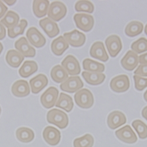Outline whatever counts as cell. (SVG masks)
Masks as SVG:
<instances>
[{
  "instance_id": "6da1fadb",
  "label": "cell",
  "mask_w": 147,
  "mask_h": 147,
  "mask_svg": "<svg viewBox=\"0 0 147 147\" xmlns=\"http://www.w3.org/2000/svg\"><path fill=\"white\" fill-rule=\"evenodd\" d=\"M47 121L61 129L66 128L68 125V117L64 111L54 109L49 111L47 115Z\"/></svg>"
},
{
  "instance_id": "7a4b0ae2",
  "label": "cell",
  "mask_w": 147,
  "mask_h": 147,
  "mask_svg": "<svg viewBox=\"0 0 147 147\" xmlns=\"http://www.w3.org/2000/svg\"><path fill=\"white\" fill-rule=\"evenodd\" d=\"M74 100L78 106L84 109L91 108L94 103L93 94L87 89H83L78 91L74 96Z\"/></svg>"
},
{
  "instance_id": "3957f363",
  "label": "cell",
  "mask_w": 147,
  "mask_h": 147,
  "mask_svg": "<svg viewBox=\"0 0 147 147\" xmlns=\"http://www.w3.org/2000/svg\"><path fill=\"white\" fill-rule=\"evenodd\" d=\"M67 8L61 1H54L49 6L48 11V18L54 21H59L65 17Z\"/></svg>"
},
{
  "instance_id": "277c9868",
  "label": "cell",
  "mask_w": 147,
  "mask_h": 147,
  "mask_svg": "<svg viewBox=\"0 0 147 147\" xmlns=\"http://www.w3.org/2000/svg\"><path fill=\"white\" fill-rule=\"evenodd\" d=\"M76 26L81 31L87 32L90 31L94 25V17L86 13H77L74 17Z\"/></svg>"
},
{
  "instance_id": "5b68a950",
  "label": "cell",
  "mask_w": 147,
  "mask_h": 147,
  "mask_svg": "<svg viewBox=\"0 0 147 147\" xmlns=\"http://www.w3.org/2000/svg\"><path fill=\"white\" fill-rule=\"evenodd\" d=\"M59 92L55 87H50L41 96L40 101L46 109H51L55 106Z\"/></svg>"
},
{
  "instance_id": "8992f818",
  "label": "cell",
  "mask_w": 147,
  "mask_h": 147,
  "mask_svg": "<svg viewBox=\"0 0 147 147\" xmlns=\"http://www.w3.org/2000/svg\"><path fill=\"white\" fill-rule=\"evenodd\" d=\"M129 86V78L125 75L117 76L112 79L110 82L111 89L116 93H122L127 91Z\"/></svg>"
},
{
  "instance_id": "52a82bcc",
  "label": "cell",
  "mask_w": 147,
  "mask_h": 147,
  "mask_svg": "<svg viewBox=\"0 0 147 147\" xmlns=\"http://www.w3.org/2000/svg\"><path fill=\"white\" fill-rule=\"evenodd\" d=\"M62 67L65 70L68 75L76 76L81 72V67L78 60L72 55H68L61 63Z\"/></svg>"
},
{
  "instance_id": "ba28073f",
  "label": "cell",
  "mask_w": 147,
  "mask_h": 147,
  "mask_svg": "<svg viewBox=\"0 0 147 147\" xmlns=\"http://www.w3.org/2000/svg\"><path fill=\"white\" fill-rule=\"evenodd\" d=\"M26 36L29 43L37 48L45 45L46 39L35 27L29 28L26 33Z\"/></svg>"
},
{
  "instance_id": "9c48e42d",
  "label": "cell",
  "mask_w": 147,
  "mask_h": 147,
  "mask_svg": "<svg viewBox=\"0 0 147 147\" xmlns=\"http://www.w3.org/2000/svg\"><path fill=\"white\" fill-rule=\"evenodd\" d=\"M84 86V83L79 76H71L60 85V89L64 92L73 93Z\"/></svg>"
},
{
  "instance_id": "30bf717a",
  "label": "cell",
  "mask_w": 147,
  "mask_h": 147,
  "mask_svg": "<svg viewBox=\"0 0 147 147\" xmlns=\"http://www.w3.org/2000/svg\"><path fill=\"white\" fill-rule=\"evenodd\" d=\"M115 135L120 141L127 144H134L138 140L135 132L129 125L116 131Z\"/></svg>"
},
{
  "instance_id": "8fae6325",
  "label": "cell",
  "mask_w": 147,
  "mask_h": 147,
  "mask_svg": "<svg viewBox=\"0 0 147 147\" xmlns=\"http://www.w3.org/2000/svg\"><path fill=\"white\" fill-rule=\"evenodd\" d=\"M64 38L69 45L75 48L82 47L85 42L86 36L84 34L77 29L64 34Z\"/></svg>"
},
{
  "instance_id": "7c38bea8",
  "label": "cell",
  "mask_w": 147,
  "mask_h": 147,
  "mask_svg": "<svg viewBox=\"0 0 147 147\" xmlns=\"http://www.w3.org/2000/svg\"><path fill=\"white\" fill-rule=\"evenodd\" d=\"M105 45L110 56L115 57L122 48V43L121 38L116 35L108 36L105 40Z\"/></svg>"
},
{
  "instance_id": "4fadbf2b",
  "label": "cell",
  "mask_w": 147,
  "mask_h": 147,
  "mask_svg": "<svg viewBox=\"0 0 147 147\" xmlns=\"http://www.w3.org/2000/svg\"><path fill=\"white\" fill-rule=\"evenodd\" d=\"M15 48L24 57H33L35 56V49L29 45L25 37H21L16 42Z\"/></svg>"
},
{
  "instance_id": "5bb4252c",
  "label": "cell",
  "mask_w": 147,
  "mask_h": 147,
  "mask_svg": "<svg viewBox=\"0 0 147 147\" xmlns=\"http://www.w3.org/2000/svg\"><path fill=\"white\" fill-rule=\"evenodd\" d=\"M42 136L46 142L51 146L56 145L61 140L60 131L51 126H48L45 128Z\"/></svg>"
},
{
  "instance_id": "9a60e30c",
  "label": "cell",
  "mask_w": 147,
  "mask_h": 147,
  "mask_svg": "<svg viewBox=\"0 0 147 147\" xmlns=\"http://www.w3.org/2000/svg\"><path fill=\"white\" fill-rule=\"evenodd\" d=\"M127 123L125 114L120 111H114L110 113L107 118V124L110 128L115 129Z\"/></svg>"
},
{
  "instance_id": "2e32d148",
  "label": "cell",
  "mask_w": 147,
  "mask_h": 147,
  "mask_svg": "<svg viewBox=\"0 0 147 147\" xmlns=\"http://www.w3.org/2000/svg\"><path fill=\"white\" fill-rule=\"evenodd\" d=\"M90 54L91 57L104 62H107L109 59L104 43L100 41L96 42L93 44L90 49Z\"/></svg>"
},
{
  "instance_id": "e0dca14e",
  "label": "cell",
  "mask_w": 147,
  "mask_h": 147,
  "mask_svg": "<svg viewBox=\"0 0 147 147\" xmlns=\"http://www.w3.org/2000/svg\"><path fill=\"white\" fill-rule=\"evenodd\" d=\"M139 63V56L134 52L128 51L121 61L122 66L128 71L134 70Z\"/></svg>"
},
{
  "instance_id": "ac0fdd59",
  "label": "cell",
  "mask_w": 147,
  "mask_h": 147,
  "mask_svg": "<svg viewBox=\"0 0 147 147\" xmlns=\"http://www.w3.org/2000/svg\"><path fill=\"white\" fill-rule=\"evenodd\" d=\"M40 26L50 38H53L60 33V29L56 23L49 18L41 20L39 22Z\"/></svg>"
},
{
  "instance_id": "d6986e66",
  "label": "cell",
  "mask_w": 147,
  "mask_h": 147,
  "mask_svg": "<svg viewBox=\"0 0 147 147\" xmlns=\"http://www.w3.org/2000/svg\"><path fill=\"white\" fill-rule=\"evenodd\" d=\"M12 93L16 97H24L30 93L28 83L26 80H20L15 82L11 87Z\"/></svg>"
},
{
  "instance_id": "ffe728a7",
  "label": "cell",
  "mask_w": 147,
  "mask_h": 147,
  "mask_svg": "<svg viewBox=\"0 0 147 147\" xmlns=\"http://www.w3.org/2000/svg\"><path fill=\"white\" fill-rule=\"evenodd\" d=\"M48 80L45 75L39 74L29 80L31 92L33 94H38L48 84Z\"/></svg>"
},
{
  "instance_id": "44dd1931",
  "label": "cell",
  "mask_w": 147,
  "mask_h": 147,
  "mask_svg": "<svg viewBox=\"0 0 147 147\" xmlns=\"http://www.w3.org/2000/svg\"><path fill=\"white\" fill-rule=\"evenodd\" d=\"M82 76L85 82L93 86L99 85L104 82L105 75L102 73L83 71Z\"/></svg>"
},
{
  "instance_id": "7402d4cb",
  "label": "cell",
  "mask_w": 147,
  "mask_h": 147,
  "mask_svg": "<svg viewBox=\"0 0 147 147\" xmlns=\"http://www.w3.org/2000/svg\"><path fill=\"white\" fill-rule=\"evenodd\" d=\"M51 48L54 55L61 56L69 48V44L63 36H60L52 41Z\"/></svg>"
},
{
  "instance_id": "603a6c76",
  "label": "cell",
  "mask_w": 147,
  "mask_h": 147,
  "mask_svg": "<svg viewBox=\"0 0 147 147\" xmlns=\"http://www.w3.org/2000/svg\"><path fill=\"white\" fill-rule=\"evenodd\" d=\"M5 59L7 63L12 67H18L24 59V57L18 51L11 49L7 53Z\"/></svg>"
},
{
  "instance_id": "cb8c5ba5",
  "label": "cell",
  "mask_w": 147,
  "mask_h": 147,
  "mask_svg": "<svg viewBox=\"0 0 147 147\" xmlns=\"http://www.w3.org/2000/svg\"><path fill=\"white\" fill-rule=\"evenodd\" d=\"M49 1L46 0H35L33 1V9L35 16L38 18L45 17L48 11Z\"/></svg>"
},
{
  "instance_id": "d4e9b609",
  "label": "cell",
  "mask_w": 147,
  "mask_h": 147,
  "mask_svg": "<svg viewBox=\"0 0 147 147\" xmlns=\"http://www.w3.org/2000/svg\"><path fill=\"white\" fill-rule=\"evenodd\" d=\"M51 77L52 80L57 83H63L68 78V74L60 65H56L51 70Z\"/></svg>"
},
{
  "instance_id": "484cf974",
  "label": "cell",
  "mask_w": 147,
  "mask_h": 147,
  "mask_svg": "<svg viewBox=\"0 0 147 147\" xmlns=\"http://www.w3.org/2000/svg\"><path fill=\"white\" fill-rule=\"evenodd\" d=\"M38 69V65L35 62L27 61L19 69V74L22 78H27L35 73Z\"/></svg>"
},
{
  "instance_id": "4316f807",
  "label": "cell",
  "mask_w": 147,
  "mask_h": 147,
  "mask_svg": "<svg viewBox=\"0 0 147 147\" xmlns=\"http://www.w3.org/2000/svg\"><path fill=\"white\" fill-rule=\"evenodd\" d=\"M56 107L60 108L66 111L67 112H70L74 107V102L72 97L64 93H61L60 94L56 103L55 104Z\"/></svg>"
},
{
  "instance_id": "83f0119b",
  "label": "cell",
  "mask_w": 147,
  "mask_h": 147,
  "mask_svg": "<svg viewBox=\"0 0 147 147\" xmlns=\"http://www.w3.org/2000/svg\"><path fill=\"white\" fill-rule=\"evenodd\" d=\"M143 24L140 21H133L130 22L125 29V34L129 37H135L142 32Z\"/></svg>"
},
{
  "instance_id": "f1b7e54d",
  "label": "cell",
  "mask_w": 147,
  "mask_h": 147,
  "mask_svg": "<svg viewBox=\"0 0 147 147\" xmlns=\"http://www.w3.org/2000/svg\"><path fill=\"white\" fill-rule=\"evenodd\" d=\"M16 137L20 141L28 143L34 140L35 136L31 129L27 127H20L16 131Z\"/></svg>"
},
{
  "instance_id": "f546056e",
  "label": "cell",
  "mask_w": 147,
  "mask_h": 147,
  "mask_svg": "<svg viewBox=\"0 0 147 147\" xmlns=\"http://www.w3.org/2000/svg\"><path fill=\"white\" fill-rule=\"evenodd\" d=\"M83 69L90 72L102 73L105 70V66L102 63L94 61L90 59H85L82 62Z\"/></svg>"
},
{
  "instance_id": "4dcf8cb0",
  "label": "cell",
  "mask_w": 147,
  "mask_h": 147,
  "mask_svg": "<svg viewBox=\"0 0 147 147\" xmlns=\"http://www.w3.org/2000/svg\"><path fill=\"white\" fill-rule=\"evenodd\" d=\"M20 17L16 12L8 11L4 17L1 20V23L8 29H10L18 25Z\"/></svg>"
},
{
  "instance_id": "1f68e13d",
  "label": "cell",
  "mask_w": 147,
  "mask_h": 147,
  "mask_svg": "<svg viewBox=\"0 0 147 147\" xmlns=\"http://www.w3.org/2000/svg\"><path fill=\"white\" fill-rule=\"evenodd\" d=\"M28 22L26 20H21L20 24L11 28L8 29V35L10 38H15L20 35H22L27 26Z\"/></svg>"
},
{
  "instance_id": "d6a6232c",
  "label": "cell",
  "mask_w": 147,
  "mask_h": 147,
  "mask_svg": "<svg viewBox=\"0 0 147 147\" xmlns=\"http://www.w3.org/2000/svg\"><path fill=\"white\" fill-rule=\"evenodd\" d=\"M94 144V137L90 134L75 139L73 143L74 147H93Z\"/></svg>"
},
{
  "instance_id": "836d02e7",
  "label": "cell",
  "mask_w": 147,
  "mask_h": 147,
  "mask_svg": "<svg viewBox=\"0 0 147 147\" xmlns=\"http://www.w3.org/2000/svg\"><path fill=\"white\" fill-rule=\"evenodd\" d=\"M132 125L141 139L147 138V125L140 120H136L132 123Z\"/></svg>"
},
{
  "instance_id": "e575fe53",
  "label": "cell",
  "mask_w": 147,
  "mask_h": 147,
  "mask_svg": "<svg viewBox=\"0 0 147 147\" xmlns=\"http://www.w3.org/2000/svg\"><path fill=\"white\" fill-rule=\"evenodd\" d=\"M131 49L137 54H140L147 51V39L141 38L132 43Z\"/></svg>"
},
{
  "instance_id": "d590c367",
  "label": "cell",
  "mask_w": 147,
  "mask_h": 147,
  "mask_svg": "<svg viewBox=\"0 0 147 147\" xmlns=\"http://www.w3.org/2000/svg\"><path fill=\"white\" fill-rule=\"evenodd\" d=\"M75 9L77 12L93 13L94 11V5L90 1H78L76 4Z\"/></svg>"
},
{
  "instance_id": "8d00e7d4",
  "label": "cell",
  "mask_w": 147,
  "mask_h": 147,
  "mask_svg": "<svg viewBox=\"0 0 147 147\" xmlns=\"http://www.w3.org/2000/svg\"><path fill=\"white\" fill-rule=\"evenodd\" d=\"M134 80L135 88L138 91H142L147 87V79L143 78L137 75H134Z\"/></svg>"
},
{
  "instance_id": "74e56055",
  "label": "cell",
  "mask_w": 147,
  "mask_h": 147,
  "mask_svg": "<svg viewBox=\"0 0 147 147\" xmlns=\"http://www.w3.org/2000/svg\"><path fill=\"white\" fill-rule=\"evenodd\" d=\"M135 75L147 77V65H140L134 71Z\"/></svg>"
},
{
  "instance_id": "f35d334b",
  "label": "cell",
  "mask_w": 147,
  "mask_h": 147,
  "mask_svg": "<svg viewBox=\"0 0 147 147\" xmlns=\"http://www.w3.org/2000/svg\"><path fill=\"white\" fill-rule=\"evenodd\" d=\"M8 8L6 5L3 3V1H0V19L4 16Z\"/></svg>"
},
{
  "instance_id": "ab89813d",
  "label": "cell",
  "mask_w": 147,
  "mask_h": 147,
  "mask_svg": "<svg viewBox=\"0 0 147 147\" xmlns=\"http://www.w3.org/2000/svg\"><path fill=\"white\" fill-rule=\"evenodd\" d=\"M6 36V30L4 26L0 22V40H3Z\"/></svg>"
},
{
  "instance_id": "60d3db41",
  "label": "cell",
  "mask_w": 147,
  "mask_h": 147,
  "mask_svg": "<svg viewBox=\"0 0 147 147\" xmlns=\"http://www.w3.org/2000/svg\"><path fill=\"white\" fill-rule=\"evenodd\" d=\"M139 63L141 65H147V53L139 56Z\"/></svg>"
},
{
  "instance_id": "b9f144b4",
  "label": "cell",
  "mask_w": 147,
  "mask_h": 147,
  "mask_svg": "<svg viewBox=\"0 0 147 147\" xmlns=\"http://www.w3.org/2000/svg\"><path fill=\"white\" fill-rule=\"evenodd\" d=\"M142 116L147 121V106L145 107L142 110Z\"/></svg>"
},
{
  "instance_id": "7bdbcfd3",
  "label": "cell",
  "mask_w": 147,
  "mask_h": 147,
  "mask_svg": "<svg viewBox=\"0 0 147 147\" xmlns=\"http://www.w3.org/2000/svg\"><path fill=\"white\" fill-rule=\"evenodd\" d=\"M4 3H5L8 5H10V6H12L15 3H16V1H7V0H5V1H4Z\"/></svg>"
},
{
  "instance_id": "ee69618b",
  "label": "cell",
  "mask_w": 147,
  "mask_h": 147,
  "mask_svg": "<svg viewBox=\"0 0 147 147\" xmlns=\"http://www.w3.org/2000/svg\"><path fill=\"white\" fill-rule=\"evenodd\" d=\"M144 98L145 100L147 102V90L145 91V92L144 94Z\"/></svg>"
},
{
  "instance_id": "f6af8a7d",
  "label": "cell",
  "mask_w": 147,
  "mask_h": 147,
  "mask_svg": "<svg viewBox=\"0 0 147 147\" xmlns=\"http://www.w3.org/2000/svg\"><path fill=\"white\" fill-rule=\"evenodd\" d=\"M3 50V44L0 42V55H1L2 51Z\"/></svg>"
},
{
  "instance_id": "bcb514c9",
  "label": "cell",
  "mask_w": 147,
  "mask_h": 147,
  "mask_svg": "<svg viewBox=\"0 0 147 147\" xmlns=\"http://www.w3.org/2000/svg\"><path fill=\"white\" fill-rule=\"evenodd\" d=\"M145 34L147 35V24L146 25L145 28Z\"/></svg>"
},
{
  "instance_id": "7dc6e473",
  "label": "cell",
  "mask_w": 147,
  "mask_h": 147,
  "mask_svg": "<svg viewBox=\"0 0 147 147\" xmlns=\"http://www.w3.org/2000/svg\"><path fill=\"white\" fill-rule=\"evenodd\" d=\"M1 107H0V114H1Z\"/></svg>"
}]
</instances>
